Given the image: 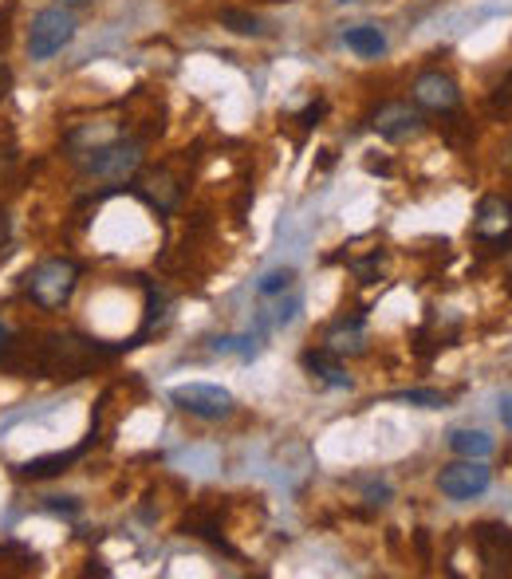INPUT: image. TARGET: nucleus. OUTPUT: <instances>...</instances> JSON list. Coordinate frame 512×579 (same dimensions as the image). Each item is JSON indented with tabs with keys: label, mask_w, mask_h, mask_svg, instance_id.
I'll return each mask as SVG.
<instances>
[{
	"label": "nucleus",
	"mask_w": 512,
	"mask_h": 579,
	"mask_svg": "<svg viewBox=\"0 0 512 579\" xmlns=\"http://www.w3.org/2000/svg\"><path fill=\"white\" fill-rule=\"evenodd\" d=\"M304 367L328 386H351V374L339 367V355H331L328 347L324 352H304Z\"/></svg>",
	"instance_id": "4468645a"
},
{
	"label": "nucleus",
	"mask_w": 512,
	"mask_h": 579,
	"mask_svg": "<svg viewBox=\"0 0 512 579\" xmlns=\"http://www.w3.org/2000/svg\"><path fill=\"white\" fill-rule=\"evenodd\" d=\"M492 485V469L477 457H461L453 466H446L438 473V489L441 496H450V501H473V496H481L485 489Z\"/></svg>",
	"instance_id": "423d86ee"
},
{
	"label": "nucleus",
	"mask_w": 512,
	"mask_h": 579,
	"mask_svg": "<svg viewBox=\"0 0 512 579\" xmlns=\"http://www.w3.org/2000/svg\"><path fill=\"white\" fill-rule=\"evenodd\" d=\"M473 540H477V552H481L485 571H489V576L512 571V528L477 525V528H473Z\"/></svg>",
	"instance_id": "6e6552de"
},
{
	"label": "nucleus",
	"mask_w": 512,
	"mask_h": 579,
	"mask_svg": "<svg viewBox=\"0 0 512 579\" xmlns=\"http://www.w3.org/2000/svg\"><path fill=\"white\" fill-rule=\"evenodd\" d=\"M83 454V445L80 449H72V454H51V457H40V461H28L24 466V473L28 477H51V473H60V469H68L75 461V457Z\"/></svg>",
	"instance_id": "dca6fc26"
},
{
	"label": "nucleus",
	"mask_w": 512,
	"mask_h": 579,
	"mask_svg": "<svg viewBox=\"0 0 512 579\" xmlns=\"http://www.w3.org/2000/svg\"><path fill=\"white\" fill-rule=\"evenodd\" d=\"M4 347H9V328L0 323V352H4Z\"/></svg>",
	"instance_id": "5701e85b"
},
{
	"label": "nucleus",
	"mask_w": 512,
	"mask_h": 579,
	"mask_svg": "<svg viewBox=\"0 0 512 579\" xmlns=\"http://www.w3.org/2000/svg\"><path fill=\"white\" fill-rule=\"evenodd\" d=\"M292 280H296V272H292V269H277V272H268V276L256 284V292H260V296H277V292L292 288Z\"/></svg>",
	"instance_id": "6ab92c4d"
},
{
	"label": "nucleus",
	"mask_w": 512,
	"mask_h": 579,
	"mask_svg": "<svg viewBox=\"0 0 512 579\" xmlns=\"http://www.w3.org/2000/svg\"><path fill=\"white\" fill-rule=\"evenodd\" d=\"M9 87H12V72H9V63H0V99L9 95Z\"/></svg>",
	"instance_id": "412c9836"
},
{
	"label": "nucleus",
	"mask_w": 512,
	"mask_h": 579,
	"mask_svg": "<svg viewBox=\"0 0 512 579\" xmlns=\"http://www.w3.org/2000/svg\"><path fill=\"white\" fill-rule=\"evenodd\" d=\"M450 449L461 457H477V461H485V457L492 454V438L485 434V430H453Z\"/></svg>",
	"instance_id": "2eb2a0df"
},
{
	"label": "nucleus",
	"mask_w": 512,
	"mask_h": 579,
	"mask_svg": "<svg viewBox=\"0 0 512 579\" xmlns=\"http://www.w3.org/2000/svg\"><path fill=\"white\" fill-rule=\"evenodd\" d=\"M134 189H138V197H143L150 209H158V213H174L178 197H182V186H178L166 170H150V174H146Z\"/></svg>",
	"instance_id": "9b49d317"
},
{
	"label": "nucleus",
	"mask_w": 512,
	"mask_h": 579,
	"mask_svg": "<svg viewBox=\"0 0 512 579\" xmlns=\"http://www.w3.org/2000/svg\"><path fill=\"white\" fill-rule=\"evenodd\" d=\"M509 233H512V201L485 197L481 206H477V218H473V237L485 241V245H504Z\"/></svg>",
	"instance_id": "9d476101"
},
{
	"label": "nucleus",
	"mask_w": 512,
	"mask_h": 579,
	"mask_svg": "<svg viewBox=\"0 0 512 579\" xmlns=\"http://www.w3.org/2000/svg\"><path fill=\"white\" fill-rule=\"evenodd\" d=\"M414 107L418 111H434V114H450L461 107V91L453 75L446 72H422L414 79Z\"/></svg>",
	"instance_id": "0eeeda50"
},
{
	"label": "nucleus",
	"mask_w": 512,
	"mask_h": 579,
	"mask_svg": "<svg viewBox=\"0 0 512 579\" xmlns=\"http://www.w3.org/2000/svg\"><path fill=\"white\" fill-rule=\"evenodd\" d=\"M328 352L331 355H363L367 352L363 320H339L336 328L328 331Z\"/></svg>",
	"instance_id": "f8f14e48"
},
{
	"label": "nucleus",
	"mask_w": 512,
	"mask_h": 579,
	"mask_svg": "<svg viewBox=\"0 0 512 579\" xmlns=\"http://www.w3.org/2000/svg\"><path fill=\"white\" fill-rule=\"evenodd\" d=\"M75 284H80V264L68 257L40 260V264L28 272V296H32V304L44 311L63 308V304L72 300Z\"/></svg>",
	"instance_id": "f03ea898"
},
{
	"label": "nucleus",
	"mask_w": 512,
	"mask_h": 579,
	"mask_svg": "<svg viewBox=\"0 0 512 579\" xmlns=\"http://www.w3.org/2000/svg\"><path fill=\"white\" fill-rule=\"evenodd\" d=\"M501 422L512 430V394H509V398H504V403H501Z\"/></svg>",
	"instance_id": "4be33fe9"
},
{
	"label": "nucleus",
	"mask_w": 512,
	"mask_h": 579,
	"mask_svg": "<svg viewBox=\"0 0 512 579\" xmlns=\"http://www.w3.org/2000/svg\"><path fill=\"white\" fill-rule=\"evenodd\" d=\"M102 347L83 335H51L40 347V371L48 379H83L99 362Z\"/></svg>",
	"instance_id": "f257e3e1"
},
{
	"label": "nucleus",
	"mask_w": 512,
	"mask_h": 579,
	"mask_svg": "<svg viewBox=\"0 0 512 579\" xmlns=\"http://www.w3.org/2000/svg\"><path fill=\"white\" fill-rule=\"evenodd\" d=\"M370 126L387 143H402V138H414L422 131V111L410 103H382L379 111L370 114Z\"/></svg>",
	"instance_id": "1a4fd4ad"
},
{
	"label": "nucleus",
	"mask_w": 512,
	"mask_h": 579,
	"mask_svg": "<svg viewBox=\"0 0 512 579\" xmlns=\"http://www.w3.org/2000/svg\"><path fill=\"white\" fill-rule=\"evenodd\" d=\"M343 44H348L351 52L363 56V60H379L387 52V36H382L375 24H355V28L343 32Z\"/></svg>",
	"instance_id": "ddd939ff"
},
{
	"label": "nucleus",
	"mask_w": 512,
	"mask_h": 579,
	"mask_svg": "<svg viewBox=\"0 0 512 579\" xmlns=\"http://www.w3.org/2000/svg\"><path fill=\"white\" fill-rule=\"evenodd\" d=\"M221 24H225L229 32H236V36H260V32H265L253 12H241V9H225V12H221Z\"/></svg>",
	"instance_id": "f3484780"
},
{
	"label": "nucleus",
	"mask_w": 512,
	"mask_h": 579,
	"mask_svg": "<svg viewBox=\"0 0 512 579\" xmlns=\"http://www.w3.org/2000/svg\"><path fill=\"white\" fill-rule=\"evenodd\" d=\"M319 114H324V103H312L304 114H300V123H304V126H316V119H319Z\"/></svg>",
	"instance_id": "aec40b11"
},
{
	"label": "nucleus",
	"mask_w": 512,
	"mask_h": 579,
	"mask_svg": "<svg viewBox=\"0 0 512 579\" xmlns=\"http://www.w3.org/2000/svg\"><path fill=\"white\" fill-rule=\"evenodd\" d=\"M75 36V21L72 12L63 9H44L28 32V52L32 60H51L56 52H63V44H72Z\"/></svg>",
	"instance_id": "39448f33"
},
{
	"label": "nucleus",
	"mask_w": 512,
	"mask_h": 579,
	"mask_svg": "<svg viewBox=\"0 0 512 579\" xmlns=\"http://www.w3.org/2000/svg\"><path fill=\"white\" fill-rule=\"evenodd\" d=\"M138 165H143V143L138 138H119V143H107L99 150H92L87 174L102 177V182H126Z\"/></svg>",
	"instance_id": "7ed1b4c3"
},
{
	"label": "nucleus",
	"mask_w": 512,
	"mask_h": 579,
	"mask_svg": "<svg viewBox=\"0 0 512 579\" xmlns=\"http://www.w3.org/2000/svg\"><path fill=\"white\" fill-rule=\"evenodd\" d=\"M394 403L422 406V410H441V406H446V394H441V391H426V386H414V391H399V394H394Z\"/></svg>",
	"instance_id": "a211bd4d"
},
{
	"label": "nucleus",
	"mask_w": 512,
	"mask_h": 579,
	"mask_svg": "<svg viewBox=\"0 0 512 579\" xmlns=\"http://www.w3.org/2000/svg\"><path fill=\"white\" fill-rule=\"evenodd\" d=\"M170 403H174L178 410L194 414V418H205V422H221V418L233 414V394L221 391V386H214V383L174 386V391H170Z\"/></svg>",
	"instance_id": "20e7f679"
}]
</instances>
